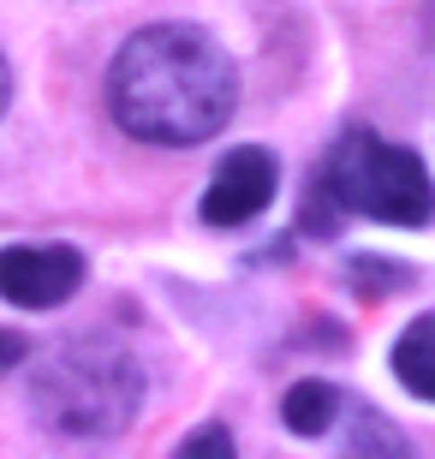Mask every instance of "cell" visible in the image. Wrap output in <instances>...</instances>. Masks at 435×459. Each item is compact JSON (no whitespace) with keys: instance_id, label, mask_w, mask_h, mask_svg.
Here are the masks:
<instances>
[{"instance_id":"obj_1","label":"cell","mask_w":435,"mask_h":459,"mask_svg":"<svg viewBox=\"0 0 435 459\" xmlns=\"http://www.w3.org/2000/svg\"><path fill=\"white\" fill-rule=\"evenodd\" d=\"M233 102L239 72L227 48L197 24H150L126 36L108 66V114L137 143L191 150L233 119Z\"/></svg>"},{"instance_id":"obj_2","label":"cell","mask_w":435,"mask_h":459,"mask_svg":"<svg viewBox=\"0 0 435 459\" xmlns=\"http://www.w3.org/2000/svg\"><path fill=\"white\" fill-rule=\"evenodd\" d=\"M144 406V364L114 334H78L30 376L36 424L60 442H114Z\"/></svg>"},{"instance_id":"obj_3","label":"cell","mask_w":435,"mask_h":459,"mask_svg":"<svg viewBox=\"0 0 435 459\" xmlns=\"http://www.w3.org/2000/svg\"><path fill=\"white\" fill-rule=\"evenodd\" d=\"M335 215H370L382 227H430L435 221V179L418 150L382 143L376 132H346L328 150L304 209L310 233H335Z\"/></svg>"},{"instance_id":"obj_4","label":"cell","mask_w":435,"mask_h":459,"mask_svg":"<svg viewBox=\"0 0 435 459\" xmlns=\"http://www.w3.org/2000/svg\"><path fill=\"white\" fill-rule=\"evenodd\" d=\"M84 287V251L72 245H6L0 251V299L18 310H54Z\"/></svg>"},{"instance_id":"obj_5","label":"cell","mask_w":435,"mask_h":459,"mask_svg":"<svg viewBox=\"0 0 435 459\" xmlns=\"http://www.w3.org/2000/svg\"><path fill=\"white\" fill-rule=\"evenodd\" d=\"M274 191H281V161L268 150H257V143H245V150L221 155V168L209 179V191H203L197 215L209 227H245L274 204Z\"/></svg>"},{"instance_id":"obj_6","label":"cell","mask_w":435,"mask_h":459,"mask_svg":"<svg viewBox=\"0 0 435 459\" xmlns=\"http://www.w3.org/2000/svg\"><path fill=\"white\" fill-rule=\"evenodd\" d=\"M387 364H394L405 394H418V400L435 406V310H423V316L405 323V334L394 341V352H387Z\"/></svg>"},{"instance_id":"obj_7","label":"cell","mask_w":435,"mask_h":459,"mask_svg":"<svg viewBox=\"0 0 435 459\" xmlns=\"http://www.w3.org/2000/svg\"><path fill=\"white\" fill-rule=\"evenodd\" d=\"M340 406H346V394L335 388V382H292L281 400V418L292 436H328V429L340 424Z\"/></svg>"},{"instance_id":"obj_8","label":"cell","mask_w":435,"mask_h":459,"mask_svg":"<svg viewBox=\"0 0 435 459\" xmlns=\"http://www.w3.org/2000/svg\"><path fill=\"white\" fill-rule=\"evenodd\" d=\"M340 418H346V454H405V436L387 418H376V406L346 400Z\"/></svg>"},{"instance_id":"obj_9","label":"cell","mask_w":435,"mask_h":459,"mask_svg":"<svg viewBox=\"0 0 435 459\" xmlns=\"http://www.w3.org/2000/svg\"><path fill=\"white\" fill-rule=\"evenodd\" d=\"M346 274H352L358 292H382V287H405V281H412V269H394L387 256H352Z\"/></svg>"},{"instance_id":"obj_10","label":"cell","mask_w":435,"mask_h":459,"mask_svg":"<svg viewBox=\"0 0 435 459\" xmlns=\"http://www.w3.org/2000/svg\"><path fill=\"white\" fill-rule=\"evenodd\" d=\"M179 454H215V459H227V454H233V436H227L221 424H203V429H191V436L179 442Z\"/></svg>"},{"instance_id":"obj_11","label":"cell","mask_w":435,"mask_h":459,"mask_svg":"<svg viewBox=\"0 0 435 459\" xmlns=\"http://www.w3.org/2000/svg\"><path fill=\"white\" fill-rule=\"evenodd\" d=\"M18 358H24V341H18V334H6V328H0V376L13 370Z\"/></svg>"},{"instance_id":"obj_12","label":"cell","mask_w":435,"mask_h":459,"mask_svg":"<svg viewBox=\"0 0 435 459\" xmlns=\"http://www.w3.org/2000/svg\"><path fill=\"white\" fill-rule=\"evenodd\" d=\"M6 102H13V66H6V54H0V114H6Z\"/></svg>"},{"instance_id":"obj_13","label":"cell","mask_w":435,"mask_h":459,"mask_svg":"<svg viewBox=\"0 0 435 459\" xmlns=\"http://www.w3.org/2000/svg\"><path fill=\"white\" fill-rule=\"evenodd\" d=\"M423 18H430V48H435V0H430V13H423Z\"/></svg>"}]
</instances>
